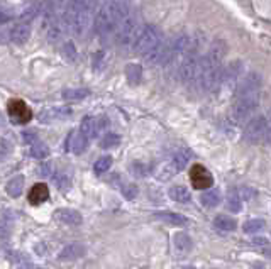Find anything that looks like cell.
Instances as JSON below:
<instances>
[{
  "label": "cell",
  "instance_id": "17",
  "mask_svg": "<svg viewBox=\"0 0 271 269\" xmlns=\"http://www.w3.org/2000/svg\"><path fill=\"white\" fill-rule=\"evenodd\" d=\"M100 127H102V124L99 119H95V117H85L83 121H81L80 124V134H83V136L86 139H92V137H95L97 134L100 132Z\"/></svg>",
  "mask_w": 271,
  "mask_h": 269
},
{
  "label": "cell",
  "instance_id": "4",
  "mask_svg": "<svg viewBox=\"0 0 271 269\" xmlns=\"http://www.w3.org/2000/svg\"><path fill=\"white\" fill-rule=\"evenodd\" d=\"M259 95L261 92H241L236 93V103L232 109V121L236 124H246L253 117L259 105Z\"/></svg>",
  "mask_w": 271,
  "mask_h": 269
},
{
  "label": "cell",
  "instance_id": "27",
  "mask_svg": "<svg viewBox=\"0 0 271 269\" xmlns=\"http://www.w3.org/2000/svg\"><path fill=\"white\" fill-rule=\"evenodd\" d=\"M264 220L263 219H251L248 222H244L243 229L246 234H259L264 229Z\"/></svg>",
  "mask_w": 271,
  "mask_h": 269
},
{
  "label": "cell",
  "instance_id": "33",
  "mask_svg": "<svg viewBox=\"0 0 271 269\" xmlns=\"http://www.w3.org/2000/svg\"><path fill=\"white\" fill-rule=\"evenodd\" d=\"M119 142H120V137L117 136V134H107V136L102 139L100 146H102V147H105V149H109V147L119 146Z\"/></svg>",
  "mask_w": 271,
  "mask_h": 269
},
{
  "label": "cell",
  "instance_id": "12",
  "mask_svg": "<svg viewBox=\"0 0 271 269\" xmlns=\"http://www.w3.org/2000/svg\"><path fill=\"white\" fill-rule=\"evenodd\" d=\"M7 36L14 44H24V42H27V39L31 37V24L21 22V21L14 22L11 29H9Z\"/></svg>",
  "mask_w": 271,
  "mask_h": 269
},
{
  "label": "cell",
  "instance_id": "3",
  "mask_svg": "<svg viewBox=\"0 0 271 269\" xmlns=\"http://www.w3.org/2000/svg\"><path fill=\"white\" fill-rule=\"evenodd\" d=\"M120 6H122V0H107L97 11L94 31H97V34L102 37V41L114 39L115 29H117L120 17Z\"/></svg>",
  "mask_w": 271,
  "mask_h": 269
},
{
  "label": "cell",
  "instance_id": "31",
  "mask_svg": "<svg viewBox=\"0 0 271 269\" xmlns=\"http://www.w3.org/2000/svg\"><path fill=\"white\" fill-rule=\"evenodd\" d=\"M110 165H112V157H110V156H102L100 159H97L94 170H95L97 175H102V173L110 170Z\"/></svg>",
  "mask_w": 271,
  "mask_h": 269
},
{
  "label": "cell",
  "instance_id": "35",
  "mask_svg": "<svg viewBox=\"0 0 271 269\" xmlns=\"http://www.w3.org/2000/svg\"><path fill=\"white\" fill-rule=\"evenodd\" d=\"M173 175H176V171L173 170L171 165L168 163V165H164V166L161 168V171L158 173V178H159L161 181H164V180H169V178H171Z\"/></svg>",
  "mask_w": 271,
  "mask_h": 269
},
{
  "label": "cell",
  "instance_id": "30",
  "mask_svg": "<svg viewBox=\"0 0 271 269\" xmlns=\"http://www.w3.org/2000/svg\"><path fill=\"white\" fill-rule=\"evenodd\" d=\"M243 200L239 198V195H237V191H234V193L229 195V198H227V208L231 210L232 213H237L243 210Z\"/></svg>",
  "mask_w": 271,
  "mask_h": 269
},
{
  "label": "cell",
  "instance_id": "8",
  "mask_svg": "<svg viewBox=\"0 0 271 269\" xmlns=\"http://www.w3.org/2000/svg\"><path fill=\"white\" fill-rule=\"evenodd\" d=\"M241 78H243V63H241V61H234V63H231L227 68H222L219 86L236 90V86L239 83Z\"/></svg>",
  "mask_w": 271,
  "mask_h": 269
},
{
  "label": "cell",
  "instance_id": "7",
  "mask_svg": "<svg viewBox=\"0 0 271 269\" xmlns=\"http://www.w3.org/2000/svg\"><path fill=\"white\" fill-rule=\"evenodd\" d=\"M269 126H268V119L264 115H258L254 119H249L246 122L244 129V139L251 144H259L268 139Z\"/></svg>",
  "mask_w": 271,
  "mask_h": 269
},
{
  "label": "cell",
  "instance_id": "32",
  "mask_svg": "<svg viewBox=\"0 0 271 269\" xmlns=\"http://www.w3.org/2000/svg\"><path fill=\"white\" fill-rule=\"evenodd\" d=\"M125 75H127V80L130 83H138L141 80V68L138 65H129L127 70H125Z\"/></svg>",
  "mask_w": 271,
  "mask_h": 269
},
{
  "label": "cell",
  "instance_id": "14",
  "mask_svg": "<svg viewBox=\"0 0 271 269\" xmlns=\"http://www.w3.org/2000/svg\"><path fill=\"white\" fill-rule=\"evenodd\" d=\"M86 144H88V139H86L83 134H80V131H73L68 136L66 147H68V151L73 152V154H80V152H83Z\"/></svg>",
  "mask_w": 271,
  "mask_h": 269
},
{
  "label": "cell",
  "instance_id": "34",
  "mask_svg": "<svg viewBox=\"0 0 271 269\" xmlns=\"http://www.w3.org/2000/svg\"><path fill=\"white\" fill-rule=\"evenodd\" d=\"M120 193H122L127 200H132L136 195H138V188H136V185L132 183H124L122 186H120Z\"/></svg>",
  "mask_w": 271,
  "mask_h": 269
},
{
  "label": "cell",
  "instance_id": "22",
  "mask_svg": "<svg viewBox=\"0 0 271 269\" xmlns=\"http://www.w3.org/2000/svg\"><path fill=\"white\" fill-rule=\"evenodd\" d=\"M24 183H26V180H24L22 175L14 176L12 180L7 183V186H6L7 195L12 196V198H17V196H21V193L24 191Z\"/></svg>",
  "mask_w": 271,
  "mask_h": 269
},
{
  "label": "cell",
  "instance_id": "25",
  "mask_svg": "<svg viewBox=\"0 0 271 269\" xmlns=\"http://www.w3.org/2000/svg\"><path fill=\"white\" fill-rule=\"evenodd\" d=\"M29 154L36 157V159H42V157H48V154H50V147L41 141H34L31 144V149H29Z\"/></svg>",
  "mask_w": 271,
  "mask_h": 269
},
{
  "label": "cell",
  "instance_id": "19",
  "mask_svg": "<svg viewBox=\"0 0 271 269\" xmlns=\"http://www.w3.org/2000/svg\"><path fill=\"white\" fill-rule=\"evenodd\" d=\"M190 157H192V154H190V151H188V149H180V151H176L175 154H173L169 165H171V168L176 173H180L182 170H185L187 165L190 163Z\"/></svg>",
  "mask_w": 271,
  "mask_h": 269
},
{
  "label": "cell",
  "instance_id": "38",
  "mask_svg": "<svg viewBox=\"0 0 271 269\" xmlns=\"http://www.w3.org/2000/svg\"><path fill=\"white\" fill-rule=\"evenodd\" d=\"M254 244H256V246H259V244H264V246H268V239H263V237L254 239Z\"/></svg>",
  "mask_w": 271,
  "mask_h": 269
},
{
  "label": "cell",
  "instance_id": "16",
  "mask_svg": "<svg viewBox=\"0 0 271 269\" xmlns=\"http://www.w3.org/2000/svg\"><path fill=\"white\" fill-rule=\"evenodd\" d=\"M55 219L66 225H80L81 224V215L76 212V210H71V208H58L55 212Z\"/></svg>",
  "mask_w": 271,
  "mask_h": 269
},
{
  "label": "cell",
  "instance_id": "9",
  "mask_svg": "<svg viewBox=\"0 0 271 269\" xmlns=\"http://www.w3.org/2000/svg\"><path fill=\"white\" fill-rule=\"evenodd\" d=\"M190 181L195 190H209L214 185V178L210 171L205 170L202 165H193L190 170Z\"/></svg>",
  "mask_w": 271,
  "mask_h": 269
},
{
  "label": "cell",
  "instance_id": "21",
  "mask_svg": "<svg viewBox=\"0 0 271 269\" xmlns=\"http://www.w3.org/2000/svg\"><path fill=\"white\" fill-rule=\"evenodd\" d=\"M154 217L158 220H161V222H166L169 225H175V227H183V225H187V219L183 217L180 213H173V212H156L154 213Z\"/></svg>",
  "mask_w": 271,
  "mask_h": 269
},
{
  "label": "cell",
  "instance_id": "20",
  "mask_svg": "<svg viewBox=\"0 0 271 269\" xmlns=\"http://www.w3.org/2000/svg\"><path fill=\"white\" fill-rule=\"evenodd\" d=\"M169 198L173 201H178V203H187V201L192 200V193L190 190L187 188V186L183 185H176V186H171L168 191Z\"/></svg>",
  "mask_w": 271,
  "mask_h": 269
},
{
  "label": "cell",
  "instance_id": "1",
  "mask_svg": "<svg viewBox=\"0 0 271 269\" xmlns=\"http://www.w3.org/2000/svg\"><path fill=\"white\" fill-rule=\"evenodd\" d=\"M225 51L227 49L224 42L215 41L210 46V49L203 56H200V63H198V70L193 83H197L198 88L203 90V92H212V90L219 86Z\"/></svg>",
  "mask_w": 271,
  "mask_h": 269
},
{
  "label": "cell",
  "instance_id": "11",
  "mask_svg": "<svg viewBox=\"0 0 271 269\" xmlns=\"http://www.w3.org/2000/svg\"><path fill=\"white\" fill-rule=\"evenodd\" d=\"M193 249V241L187 232H176L173 235V252L178 259H185Z\"/></svg>",
  "mask_w": 271,
  "mask_h": 269
},
{
  "label": "cell",
  "instance_id": "15",
  "mask_svg": "<svg viewBox=\"0 0 271 269\" xmlns=\"http://www.w3.org/2000/svg\"><path fill=\"white\" fill-rule=\"evenodd\" d=\"M48 198H50V190H48V186L44 183H36L29 190L27 200L31 205H41L42 201H46Z\"/></svg>",
  "mask_w": 271,
  "mask_h": 269
},
{
  "label": "cell",
  "instance_id": "5",
  "mask_svg": "<svg viewBox=\"0 0 271 269\" xmlns=\"http://www.w3.org/2000/svg\"><path fill=\"white\" fill-rule=\"evenodd\" d=\"M161 41H163L161 31H159L156 26H144L141 29V32L138 34V37H136V41H134V44L130 49H132L136 55L144 58L148 52H151Z\"/></svg>",
  "mask_w": 271,
  "mask_h": 269
},
{
  "label": "cell",
  "instance_id": "23",
  "mask_svg": "<svg viewBox=\"0 0 271 269\" xmlns=\"http://www.w3.org/2000/svg\"><path fill=\"white\" fill-rule=\"evenodd\" d=\"M214 227L219 229L220 232H231L237 227L236 220L231 219V217H225V215H217L214 219Z\"/></svg>",
  "mask_w": 271,
  "mask_h": 269
},
{
  "label": "cell",
  "instance_id": "13",
  "mask_svg": "<svg viewBox=\"0 0 271 269\" xmlns=\"http://www.w3.org/2000/svg\"><path fill=\"white\" fill-rule=\"evenodd\" d=\"M71 114H73V110L70 107H53V109H46L44 112H41L39 121L51 124L55 121H65V119L70 117Z\"/></svg>",
  "mask_w": 271,
  "mask_h": 269
},
{
  "label": "cell",
  "instance_id": "6",
  "mask_svg": "<svg viewBox=\"0 0 271 269\" xmlns=\"http://www.w3.org/2000/svg\"><path fill=\"white\" fill-rule=\"evenodd\" d=\"M200 44L193 41V46L182 58L180 66H178V75H180V80L183 83H193L198 70V63H200Z\"/></svg>",
  "mask_w": 271,
  "mask_h": 269
},
{
  "label": "cell",
  "instance_id": "10",
  "mask_svg": "<svg viewBox=\"0 0 271 269\" xmlns=\"http://www.w3.org/2000/svg\"><path fill=\"white\" fill-rule=\"evenodd\" d=\"M9 115H11V119L14 122L17 124H27L31 121L32 117V112L31 109L27 107L26 103L22 102V100H11L9 102Z\"/></svg>",
  "mask_w": 271,
  "mask_h": 269
},
{
  "label": "cell",
  "instance_id": "36",
  "mask_svg": "<svg viewBox=\"0 0 271 269\" xmlns=\"http://www.w3.org/2000/svg\"><path fill=\"white\" fill-rule=\"evenodd\" d=\"M53 171H55V166H53V163H42L39 166V170H37V175L42 176V178H50L53 175Z\"/></svg>",
  "mask_w": 271,
  "mask_h": 269
},
{
  "label": "cell",
  "instance_id": "28",
  "mask_svg": "<svg viewBox=\"0 0 271 269\" xmlns=\"http://www.w3.org/2000/svg\"><path fill=\"white\" fill-rule=\"evenodd\" d=\"M129 170H130V175L134 178H146L149 173H151V166L144 165V163H132Z\"/></svg>",
  "mask_w": 271,
  "mask_h": 269
},
{
  "label": "cell",
  "instance_id": "29",
  "mask_svg": "<svg viewBox=\"0 0 271 269\" xmlns=\"http://www.w3.org/2000/svg\"><path fill=\"white\" fill-rule=\"evenodd\" d=\"M55 183L60 190H68L71 186V173L66 170L60 171L55 178Z\"/></svg>",
  "mask_w": 271,
  "mask_h": 269
},
{
  "label": "cell",
  "instance_id": "18",
  "mask_svg": "<svg viewBox=\"0 0 271 269\" xmlns=\"http://www.w3.org/2000/svg\"><path fill=\"white\" fill-rule=\"evenodd\" d=\"M85 252L86 249L83 244H68L60 252V259H63V261H75V259L85 256Z\"/></svg>",
  "mask_w": 271,
  "mask_h": 269
},
{
  "label": "cell",
  "instance_id": "24",
  "mask_svg": "<svg viewBox=\"0 0 271 269\" xmlns=\"http://www.w3.org/2000/svg\"><path fill=\"white\" fill-rule=\"evenodd\" d=\"M220 191L219 190H209L205 191V193H202L200 196V201L203 206H209V208H212V206H217L220 203Z\"/></svg>",
  "mask_w": 271,
  "mask_h": 269
},
{
  "label": "cell",
  "instance_id": "26",
  "mask_svg": "<svg viewBox=\"0 0 271 269\" xmlns=\"http://www.w3.org/2000/svg\"><path fill=\"white\" fill-rule=\"evenodd\" d=\"M90 95V90L86 88H66L63 90V98L66 100H83Z\"/></svg>",
  "mask_w": 271,
  "mask_h": 269
},
{
  "label": "cell",
  "instance_id": "2",
  "mask_svg": "<svg viewBox=\"0 0 271 269\" xmlns=\"http://www.w3.org/2000/svg\"><path fill=\"white\" fill-rule=\"evenodd\" d=\"M141 24H139V17L136 14L134 7L130 6L127 0H122V6H120V17L117 29H115L114 39L120 47H132L136 37L141 32Z\"/></svg>",
  "mask_w": 271,
  "mask_h": 269
},
{
  "label": "cell",
  "instance_id": "37",
  "mask_svg": "<svg viewBox=\"0 0 271 269\" xmlns=\"http://www.w3.org/2000/svg\"><path fill=\"white\" fill-rule=\"evenodd\" d=\"M63 52H65V56L68 58V60H71V61H73L75 58H76V51H75L73 42H66L65 47H63Z\"/></svg>",
  "mask_w": 271,
  "mask_h": 269
}]
</instances>
